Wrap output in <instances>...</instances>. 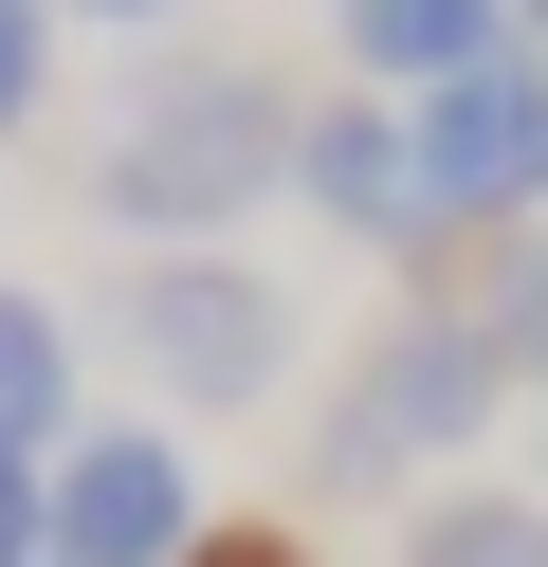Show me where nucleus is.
Returning <instances> with one entry per match:
<instances>
[{"instance_id": "f257e3e1", "label": "nucleus", "mask_w": 548, "mask_h": 567, "mask_svg": "<svg viewBox=\"0 0 548 567\" xmlns=\"http://www.w3.org/2000/svg\"><path fill=\"white\" fill-rule=\"evenodd\" d=\"M292 128H311V92L275 74V55L201 38V55H146L128 111H110V147L73 165L92 184V220H128L146 257H201V238H238L256 202L292 184Z\"/></svg>"}, {"instance_id": "f03ea898", "label": "nucleus", "mask_w": 548, "mask_h": 567, "mask_svg": "<svg viewBox=\"0 0 548 567\" xmlns=\"http://www.w3.org/2000/svg\"><path fill=\"white\" fill-rule=\"evenodd\" d=\"M511 330H494V293H475V238L457 257H421L402 275V311L348 348V384H329V421H311V494H402V476H438L457 440H494L511 421Z\"/></svg>"}, {"instance_id": "7ed1b4c3", "label": "nucleus", "mask_w": 548, "mask_h": 567, "mask_svg": "<svg viewBox=\"0 0 548 567\" xmlns=\"http://www.w3.org/2000/svg\"><path fill=\"white\" fill-rule=\"evenodd\" d=\"M110 348H128L165 403L238 421V403L292 384V293L238 257V238H201V257H128V275H110Z\"/></svg>"}, {"instance_id": "20e7f679", "label": "nucleus", "mask_w": 548, "mask_h": 567, "mask_svg": "<svg viewBox=\"0 0 548 567\" xmlns=\"http://www.w3.org/2000/svg\"><path fill=\"white\" fill-rule=\"evenodd\" d=\"M421 202H438V257L457 238H548V55L530 38L494 74L421 92Z\"/></svg>"}, {"instance_id": "39448f33", "label": "nucleus", "mask_w": 548, "mask_h": 567, "mask_svg": "<svg viewBox=\"0 0 548 567\" xmlns=\"http://www.w3.org/2000/svg\"><path fill=\"white\" fill-rule=\"evenodd\" d=\"M201 457L183 421H73L55 440V567H183L201 549Z\"/></svg>"}, {"instance_id": "423d86ee", "label": "nucleus", "mask_w": 548, "mask_h": 567, "mask_svg": "<svg viewBox=\"0 0 548 567\" xmlns=\"http://www.w3.org/2000/svg\"><path fill=\"white\" fill-rule=\"evenodd\" d=\"M292 202H311L329 238H365V257H402V275H421V257H438L421 111H402V92H311V128H292Z\"/></svg>"}, {"instance_id": "0eeeda50", "label": "nucleus", "mask_w": 548, "mask_h": 567, "mask_svg": "<svg viewBox=\"0 0 548 567\" xmlns=\"http://www.w3.org/2000/svg\"><path fill=\"white\" fill-rule=\"evenodd\" d=\"M329 38H348V92H457V74H494L511 38H530V0H329Z\"/></svg>"}, {"instance_id": "6e6552de", "label": "nucleus", "mask_w": 548, "mask_h": 567, "mask_svg": "<svg viewBox=\"0 0 548 567\" xmlns=\"http://www.w3.org/2000/svg\"><path fill=\"white\" fill-rule=\"evenodd\" d=\"M55 440H73V311L0 293V457H55Z\"/></svg>"}, {"instance_id": "1a4fd4ad", "label": "nucleus", "mask_w": 548, "mask_h": 567, "mask_svg": "<svg viewBox=\"0 0 548 567\" xmlns=\"http://www.w3.org/2000/svg\"><path fill=\"white\" fill-rule=\"evenodd\" d=\"M402 567H548V494H494V476L421 494V530H402Z\"/></svg>"}, {"instance_id": "9d476101", "label": "nucleus", "mask_w": 548, "mask_h": 567, "mask_svg": "<svg viewBox=\"0 0 548 567\" xmlns=\"http://www.w3.org/2000/svg\"><path fill=\"white\" fill-rule=\"evenodd\" d=\"M37 92H55V0H0V128H37Z\"/></svg>"}, {"instance_id": "9b49d317", "label": "nucleus", "mask_w": 548, "mask_h": 567, "mask_svg": "<svg viewBox=\"0 0 548 567\" xmlns=\"http://www.w3.org/2000/svg\"><path fill=\"white\" fill-rule=\"evenodd\" d=\"M0 567H55V457H0Z\"/></svg>"}, {"instance_id": "f8f14e48", "label": "nucleus", "mask_w": 548, "mask_h": 567, "mask_svg": "<svg viewBox=\"0 0 548 567\" xmlns=\"http://www.w3.org/2000/svg\"><path fill=\"white\" fill-rule=\"evenodd\" d=\"M183 567H311V530H292V513H219Z\"/></svg>"}, {"instance_id": "ddd939ff", "label": "nucleus", "mask_w": 548, "mask_h": 567, "mask_svg": "<svg viewBox=\"0 0 548 567\" xmlns=\"http://www.w3.org/2000/svg\"><path fill=\"white\" fill-rule=\"evenodd\" d=\"M55 19H110V38H165V19H201V0H55Z\"/></svg>"}, {"instance_id": "4468645a", "label": "nucleus", "mask_w": 548, "mask_h": 567, "mask_svg": "<svg viewBox=\"0 0 548 567\" xmlns=\"http://www.w3.org/2000/svg\"><path fill=\"white\" fill-rule=\"evenodd\" d=\"M530 55H548V0H530Z\"/></svg>"}]
</instances>
